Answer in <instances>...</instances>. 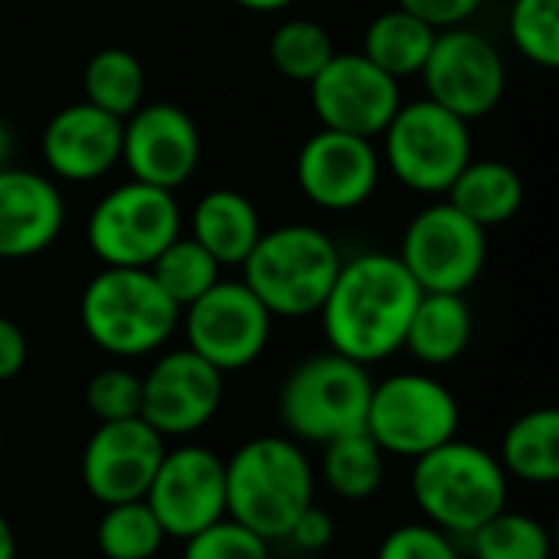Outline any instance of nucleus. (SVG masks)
<instances>
[{
    "mask_svg": "<svg viewBox=\"0 0 559 559\" xmlns=\"http://www.w3.org/2000/svg\"><path fill=\"white\" fill-rule=\"evenodd\" d=\"M423 292L393 252H360L341 272L321 305L324 341L354 364H380L403 350L409 318Z\"/></svg>",
    "mask_w": 559,
    "mask_h": 559,
    "instance_id": "f257e3e1",
    "label": "nucleus"
},
{
    "mask_svg": "<svg viewBox=\"0 0 559 559\" xmlns=\"http://www.w3.org/2000/svg\"><path fill=\"white\" fill-rule=\"evenodd\" d=\"M226 468V518L265 544L288 537L292 524L314 504V468L288 436H259L239 445Z\"/></svg>",
    "mask_w": 559,
    "mask_h": 559,
    "instance_id": "f03ea898",
    "label": "nucleus"
},
{
    "mask_svg": "<svg viewBox=\"0 0 559 559\" xmlns=\"http://www.w3.org/2000/svg\"><path fill=\"white\" fill-rule=\"evenodd\" d=\"M409 491L429 527L465 540L508 508L511 481L495 452L452 439L413 462Z\"/></svg>",
    "mask_w": 559,
    "mask_h": 559,
    "instance_id": "7ed1b4c3",
    "label": "nucleus"
},
{
    "mask_svg": "<svg viewBox=\"0 0 559 559\" xmlns=\"http://www.w3.org/2000/svg\"><path fill=\"white\" fill-rule=\"evenodd\" d=\"M341 262V249L324 229L285 223L262 233L239 269L242 285L272 318H311L321 311Z\"/></svg>",
    "mask_w": 559,
    "mask_h": 559,
    "instance_id": "20e7f679",
    "label": "nucleus"
},
{
    "mask_svg": "<svg viewBox=\"0 0 559 559\" xmlns=\"http://www.w3.org/2000/svg\"><path fill=\"white\" fill-rule=\"evenodd\" d=\"M85 337L115 360L157 354L180 328V308L147 269H102L79 298Z\"/></svg>",
    "mask_w": 559,
    "mask_h": 559,
    "instance_id": "39448f33",
    "label": "nucleus"
},
{
    "mask_svg": "<svg viewBox=\"0 0 559 559\" xmlns=\"http://www.w3.org/2000/svg\"><path fill=\"white\" fill-rule=\"evenodd\" d=\"M373 377L334 350L301 360L282 383L278 419L295 442L328 445L341 436L364 432Z\"/></svg>",
    "mask_w": 559,
    "mask_h": 559,
    "instance_id": "423d86ee",
    "label": "nucleus"
},
{
    "mask_svg": "<svg viewBox=\"0 0 559 559\" xmlns=\"http://www.w3.org/2000/svg\"><path fill=\"white\" fill-rule=\"evenodd\" d=\"M383 167L413 193L445 197L472 160V128L429 98L403 102L380 134Z\"/></svg>",
    "mask_w": 559,
    "mask_h": 559,
    "instance_id": "0eeeda50",
    "label": "nucleus"
},
{
    "mask_svg": "<svg viewBox=\"0 0 559 559\" xmlns=\"http://www.w3.org/2000/svg\"><path fill=\"white\" fill-rule=\"evenodd\" d=\"M180 233L177 197L138 180L111 187L85 223V242L105 269H147Z\"/></svg>",
    "mask_w": 559,
    "mask_h": 559,
    "instance_id": "6e6552de",
    "label": "nucleus"
},
{
    "mask_svg": "<svg viewBox=\"0 0 559 559\" xmlns=\"http://www.w3.org/2000/svg\"><path fill=\"white\" fill-rule=\"evenodd\" d=\"M462 406L455 393L429 373H393L373 383L364 432L383 455L409 459L459 439Z\"/></svg>",
    "mask_w": 559,
    "mask_h": 559,
    "instance_id": "1a4fd4ad",
    "label": "nucleus"
},
{
    "mask_svg": "<svg viewBox=\"0 0 559 559\" xmlns=\"http://www.w3.org/2000/svg\"><path fill=\"white\" fill-rule=\"evenodd\" d=\"M396 259L406 265L419 292L465 295L485 272L488 233L449 200H439L409 219Z\"/></svg>",
    "mask_w": 559,
    "mask_h": 559,
    "instance_id": "9d476101",
    "label": "nucleus"
},
{
    "mask_svg": "<svg viewBox=\"0 0 559 559\" xmlns=\"http://www.w3.org/2000/svg\"><path fill=\"white\" fill-rule=\"evenodd\" d=\"M419 79L429 102L468 124L491 115L508 92V66L501 49L472 26L436 33Z\"/></svg>",
    "mask_w": 559,
    "mask_h": 559,
    "instance_id": "9b49d317",
    "label": "nucleus"
},
{
    "mask_svg": "<svg viewBox=\"0 0 559 559\" xmlns=\"http://www.w3.org/2000/svg\"><path fill=\"white\" fill-rule=\"evenodd\" d=\"M272 314L239 282L219 278L203 298L180 311L187 347L223 377L252 367L272 341Z\"/></svg>",
    "mask_w": 559,
    "mask_h": 559,
    "instance_id": "f8f14e48",
    "label": "nucleus"
},
{
    "mask_svg": "<svg viewBox=\"0 0 559 559\" xmlns=\"http://www.w3.org/2000/svg\"><path fill=\"white\" fill-rule=\"evenodd\" d=\"M308 98L321 128L377 141L403 105V85L357 49L334 52L308 82Z\"/></svg>",
    "mask_w": 559,
    "mask_h": 559,
    "instance_id": "ddd939ff",
    "label": "nucleus"
},
{
    "mask_svg": "<svg viewBox=\"0 0 559 559\" xmlns=\"http://www.w3.org/2000/svg\"><path fill=\"white\" fill-rule=\"evenodd\" d=\"M223 373L190 347L164 350L141 377V419L167 442L197 436L223 406Z\"/></svg>",
    "mask_w": 559,
    "mask_h": 559,
    "instance_id": "4468645a",
    "label": "nucleus"
},
{
    "mask_svg": "<svg viewBox=\"0 0 559 559\" xmlns=\"http://www.w3.org/2000/svg\"><path fill=\"white\" fill-rule=\"evenodd\" d=\"M170 540H187L226 518V468L206 445L167 449L144 495Z\"/></svg>",
    "mask_w": 559,
    "mask_h": 559,
    "instance_id": "2eb2a0df",
    "label": "nucleus"
},
{
    "mask_svg": "<svg viewBox=\"0 0 559 559\" xmlns=\"http://www.w3.org/2000/svg\"><path fill=\"white\" fill-rule=\"evenodd\" d=\"M200 157V128L174 102H144L121 121V164L138 183L174 193L197 174Z\"/></svg>",
    "mask_w": 559,
    "mask_h": 559,
    "instance_id": "dca6fc26",
    "label": "nucleus"
},
{
    "mask_svg": "<svg viewBox=\"0 0 559 559\" xmlns=\"http://www.w3.org/2000/svg\"><path fill=\"white\" fill-rule=\"evenodd\" d=\"M380 177L383 160L373 141L328 128L314 131L295 157L298 190L328 213H350L370 203Z\"/></svg>",
    "mask_w": 559,
    "mask_h": 559,
    "instance_id": "f3484780",
    "label": "nucleus"
},
{
    "mask_svg": "<svg viewBox=\"0 0 559 559\" xmlns=\"http://www.w3.org/2000/svg\"><path fill=\"white\" fill-rule=\"evenodd\" d=\"M164 452L167 442L144 419L98 423L82 449L79 475L85 491L105 508L144 501Z\"/></svg>",
    "mask_w": 559,
    "mask_h": 559,
    "instance_id": "a211bd4d",
    "label": "nucleus"
},
{
    "mask_svg": "<svg viewBox=\"0 0 559 559\" xmlns=\"http://www.w3.org/2000/svg\"><path fill=\"white\" fill-rule=\"evenodd\" d=\"M39 151L52 180H102L121 164V121L88 102H72L46 121Z\"/></svg>",
    "mask_w": 559,
    "mask_h": 559,
    "instance_id": "6ab92c4d",
    "label": "nucleus"
},
{
    "mask_svg": "<svg viewBox=\"0 0 559 559\" xmlns=\"http://www.w3.org/2000/svg\"><path fill=\"white\" fill-rule=\"evenodd\" d=\"M66 226V197L49 174L0 170V259L20 262L46 252Z\"/></svg>",
    "mask_w": 559,
    "mask_h": 559,
    "instance_id": "aec40b11",
    "label": "nucleus"
},
{
    "mask_svg": "<svg viewBox=\"0 0 559 559\" xmlns=\"http://www.w3.org/2000/svg\"><path fill=\"white\" fill-rule=\"evenodd\" d=\"M262 233L255 203L229 187L203 193L190 216V239H197L223 269L242 265Z\"/></svg>",
    "mask_w": 559,
    "mask_h": 559,
    "instance_id": "412c9836",
    "label": "nucleus"
},
{
    "mask_svg": "<svg viewBox=\"0 0 559 559\" xmlns=\"http://www.w3.org/2000/svg\"><path fill=\"white\" fill-rule=\"evenodd\" d=\"M472 331H475V318L465 295L423 292L409 318L403 347L426 367H449L468 350Z\"/></svg>",
    "mask_w": 559,
    "mask_h": 559,
    "instance_id": "4be33fe9",
    "label": "nucleus"
},
{
    "mask_svg": "<svg viewBox=\"0 0 559 559\" xmlns=\"http://www.w3.org/2000/svg\"><path fill=\"white\" fill-rule=\"evenodd\" d=\"M445 200L468 216L475 226H481L485 233L495 226L511 223L521 206H524V180L521 174L495 157H481V160H468L465 170L455 177V183L449 187Z\"/></svg>",
    "mask_w": 559,
    "mask_h": 559,
    "instance_id": "5701e85b",
    "label": "nucleus"
},
{
    "mask_svg": "<svg viewBox=\"0 0 559 559\" xmlns=\"http://www.w3.org/2000/svg\"><path fill=\"white\" fill-rule=\"evenodd\" d=\"M508 478L524 485H554L559 478V413L554 406L518 416L498 449Z\"/></svg>",
    "mask_w": 559,
    "mask_h": 559,
    "instance_id": "b1692460",
    "label": "nucleus"
},
{
    "mask_svg": "<svg viewBox=\"0 0 559 559\" xmlns=\"http://www.w3.org/2000/svg\"><path fill=\"white\" fill-rule=\"evenodd\" d=\"M432 43H436V29L429 23L406 13L403 7H393L367 23L360 52L403 85L406 79L423 72Z\"/></svg>",
    "mask_w": 559,
    "mask_h": 559,
    "instance_id": "393cba45",
    "label": "nucleus"
},
{
    "mask_svg": "<svg viewBox=\"0 0 559 559\" xmlns=\"http://www.w3.org/2000/svg\"><path fill=\"white\" fill-rule=\"evenodd\" d=\"M147 72L144 62L124 46L98 49L82 69V102L95 105L98 111L124 121L131 111L144 105Z\"/></svg>",
    "mask_w": 559,
    "mask_h": 559,
    "instance_id": "a878e982",
    "label": "nucleus"
},
{
    "mask_svg": "<svg viewBox=\"0 0 559 559\" xmlns=\"http://www.w3.org/2000/svg\"><path fill=\"white\" fill-rule=\"evenodd\" d=\"M324 485L344 501H367L383 488L386 455L367 432H350L324 445L321 455Z\"/></svg>",
    "mask_w": 559,
    "mask_h": 559,
    "instance_id": "bb28decb",
    "label": "nucleus"
},
{
    "mask_svg": "<svg viewBox=\"0 0 559 559\" xmlns=\"http://www.w3.org/2000/svg\"><path fill=\"white\" fill-rule=\"evenodd\" d=\"M147 272L154 275V282L160 285V292L183 311L187 305H193L197 298H203L223 275V265L190 236H177L151 265Z\"/></svg>",
    "mask_w": 559,
    "mask_h": 559,
    "instance_id": "cd10ccee",
    "label": "nucleus"
},
{
    "mask_svg": "<svg viewBox=\"0 0 559 559\" xmlns=\"http://www.w3.org/2000/svg\"><path fill=\"white\" fill-rule=\"evenodd\" d=\"M468 540L472 559H550L554 540L544 521L534 514H521L504 508L491 521H485Z\"/></svg>",
    "mask_w": 559,
    "mask_h": 559,
    "instance_id": "c85d7f7f",
    "label": "nucleus"
},
{
    "mask_svg": "<svg viewBox=\"0 0 559 559\" xmlns=\"http://www.w3.org/2000/svg\"><path fill=\"white\" fill-rule=\"evenodd\" d=\"M334 39L331 33L314 23V20H285L275 26L272 39H269V62L272 69L288 79V82H301L308 85L334 56Z\"/></svg>",
    "mask_w": 559,
    "mask_h": 559,
    "instance_id": "c756f323",
    "label": "nucleus"
},
{
    "mask_svg": "<svg viewBox=\"0 0 559 559\" xmlns=\"http://www.w3.org/2000/svg\"><path fill=\"white\" fill-rule=\"evenodd\" d=\"M164 540L167 534L144 501L105 508L95 527V544L105 559H154Z\"/></svg>",
    "mask_w": 559,
    "mask_h": 559,
    "instance_id": "7c9ffc66",
    "label": "nucleus"
},
{
    "mask_svg": "<svg viewBox=\"0 0 559 559\" xmlns=\"http://www.w3.org/2000/svg\"><path fill=\"white\" fill-rule=\"evenodd\" d=\"M511 46L540 69L559 66V0H511Z\"/></svg>",
    "mask_w": 559,
    "mask_h": 559,
    "instance_id": "2f4dec72",
    "label": "nucleus"
},
{
    "mask_svg": "<svg viewBox=\"0 0 559 559\" xmlns=\"http://www.w3.org/2000/svg\"><path fill=\"white\" fill-rule=\"evenodd\" d=\"M85 409L95 423H124L141 419V377L128 367H102L85 383Z\"/></svg>",
    "mask_w": 559,
    "mask_h": 559,
    "instance_id": "473e14b6",
    "label": "nucleus"
},
{
    "mask_svg": "<svg viewBox=\"0 0 559 559\" xmlns=\"http://www.w3.org/2000/svg\"><path fill=\"white\" fill-rule=\"evenodd\" d=\"M259 534L236 524L233 518H219L200 534L183 540V559H265L272 550Z\"/></svg>",
    "mask_w": 559,
    "mask_h": 559,
    "instance_id": "72a5a7b5",
    "label": "nucleus"
},
{
    "mask_svg": "<svg viewBox=\"0 0 559 559\" xmlns=\"http://www.w3.org/2000/svg\"><path fill=\"white\" fill-rule=\"evenodd\" d=\"M377 559H462V550L455 537L429 527L426 521H416V524L393 527L380 540Z\"/></svg>",
    "mask_w": 559,
    "mask_h": 559,
    "instance_id": "f704fd0d",
    "label": "nucleus"
},
{
    "mask_svg": "<svg viewBox=\"0 0 559 559\" xmlns=\"http://www.w3.org/2000/svg\"><path fill=\"white\" fill-rule=\"evenodd\" d=\"M396 7H403L406 13L419 16L436 33H442V29L465 26L485 7V0H396Z\"/></svg>",
    "mask_w": 559,
    "mask_h": 559,
    "instance_id": "c9c22d12",
    "label": "nucleus"
},
{
    "mask_svg": "<svg viewBox=\"0 0 559 559\" xmlns=\"http://www.w3.org/2000/svg\"><path fill=\"white\" fill-rule=\"evenodd\" d=\"M285 540H288L292 547L305 550V554H321V550H328L331 540H334V521H331V514H328L324 508L311 504V508L292 524V531H288Z\"/></svg>",
    "mask_w": 559,
    "mask_h": 559,
    "instance_id": "e433bc0d",
    "label": "nucleus"
},
{
    "mask_svg": "<svg viewBox=\"0 0 559 559\" xmlns=\"http://www.w3.org/2000/svg\"><path fill=\"white\" fill-rule=\"evenodd\" d=\"M26 357H29L26 334L20 331L16 321L0 314V383L16 380L26 367Z\"/></svg>",
    "mask_w": 559,
    "mask_h": 559,
    "instance_id": "4c0bfd02",
    "label": "nucleus"
},
{
    "mask_svg": "<svg viewBox=\"0 0 559 559\" xmlns=\"http://www.w3.org/2000/svg\"><path fill=\"white\" fill-rule=\"evenodd\" d=\"M13 151H16V138L13 128L0 118V170L13 167Z\"/></svg>",
    "mask_w": 559,
    "mask_h": 559,
    "instance_id": "58836bf2",
    "label": "nucleus"
},
{
    "mask_svg": "<svg viewBox=\"0 0 559 559\" xmlns=\"http://www.w3.org/2000/svg\"><path fill=\"white\" fill-rule=\"evenodd\" d=\"M236 7H242V10H249V13H282V10H288L295 0H233Z\"/></svg>",
    "mask_w": 559,
    "mask_h": 559,
    "instance_id": "ea45409f",
    "label": "nucleus"
},
{
    "mask_svg": "<svg viewBox=\"0 0 559 559\" xmlns=\"http://www.w3.org/2000/svg\"><path fill=\"white\" fill-rule=\"evenodd\" d=\"M0 559H16V534L3 511H0Z\"/></svg>",
    "mask_w": 559,
    "mask_h": 559,
    "instance_id": "a19ab883",
    "label": "nucleus"
},
{
    "mask_svg": "<svg viewBox=\"0 0 559 559\" xmlns=\"http://www.w3.org/2000/svg\"><path fill=\"white\" fill-rule=\"evenodd\" d=\"M0 452H3V432H0Z\"/></svg>",
    "mask_w": 559,
    "mask_h": 559,
    "instance_id": "79ce46f5",
    "label": "nucleus"
},
{
    "mask_svg": "<svg viewBox=\"0 0 559 559\" xmlns=\"http://www.w3.org/2000/svg\"><path fill=\"white\" fill-rule=\"evenodd\" d=\"M265 559H288V557H272V554H269V557H265Z\"/></svg>",
    "mask_w": 559,
    "mask_h": 559,
    "instance_id": "37998d69",
    "label": "nucleus"
}]
</instances>
